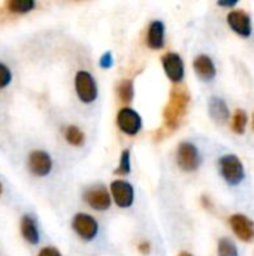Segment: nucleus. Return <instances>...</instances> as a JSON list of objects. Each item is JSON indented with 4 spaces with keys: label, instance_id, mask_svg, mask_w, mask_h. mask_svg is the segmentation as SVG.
I'll return each mask as SVG.
<instances>
[{
    "label": "nucleus",
    "instance_id": "5701e85b",
    "mask_svg": "<svg viewBox=\"0 0 254 256\" xmlns=\"http://www.w3.org/2000/svg\"><path fill=\"white\" fill-rule=\"evenodd\" d=\"M12 80V74L9 70V68L3 63H0V88H4L10 84Z\"/></svg>",
    "mask_w": 254,
    "mask_h": 256
},
{
    "label": "nucleus",
    "instance_id": "f3484780",
    "mask_svg": "<svg viewBox=\"0 0 254 256\" xmlns=\"http://www.w3.org/2000/svg\"><path fill=\"white\" fill-rule=\"evenodd\" d=\"M64 136H66V141L69 144L75 146V147H81L84 144V140H85L84 132L78 126H73V124H70V126L66 128Z\"/></svg>",
    "mask_w": 254,
    "mask_h": 256
},
{
    "label": "nucleus",
    "instance_id": "a211bd4d",
    "mask_svg": "<svg viewBox=\"0 0 254 256\" xmlns=\"http://www.w3.org/2000/svg\"><path fill=\"white\" fill-rule=\"evenodd\" d=\"M6 8H7L9 12L27 14L34 8V2L33 0H9L6 3Z\"/></svg>",
    "mask_w": 254,
    "mask_h": 256
},
{
    "label": "nucleus",
    "instance_id": "dca6fc26",
    "mask_svg": "<svg viewBox=\"0 0 254 256\" xmlns=\"http://www.w3.org/2000/svg\"><path fill=\"white\" fill-rule=\"evenodd\" d=\"M210 116L217 123H225L229 118V108L226 102L220 98H211L210 99Z\"/></svg>",
    "mask_w": 254,
    "mask_h": 256
},
{
    "label": "nucleus",
    "instance_id": "1a4fd4ad",
    "mask_svg": "<svg viewBox=\"0 0 254 256\" xmlns=\"http://www.w3.org/2000/svg\"><path fill=\"white\" fill-rule=\"evenodd\" d=\"M28 170L36 177H45L52 170V160L51 156L46 152L34 150L28 156Z\"/></svg>",
    "mask_w": 254,
    "mask_h": 256
},
{
    "label": "nucleus",
    "instance_id": "f257e3e1",
    "mask_svg": "<svg viewBox=\"0 0 254 256\" xmlns=\"http://www.w3.org/2000/svg\"><path fill=\"white\" fill-rule=\"evenodd\" d=\"M189 104H190V94L184 87L172 88L169 102L163 111V118H165V124L168 129L174 130L181 124L184 116L187 114Z\"/></svg>",
    "mask_w": 254,
    "mask_h": 256
},
{
    "label": "nucleus",
    "instance_id": "7ed1b4c3",
    "mask_svg": "<svg viewBox=\"0 0 254 256\" xmlns=\"http://www.w3.org/2000/svg\"><path fill=\"white\" fill-rule=\"evenodd\" d=\"M75 90L84 104H91L97 98V84L93 75L87 70H78L75 75Z\"/></svg>",
    "mask_w": 254,
    "mask_h": 256
},
{
    "label": "nucleus",
    "instance_id": "bb28decb",
    "mask_svg": "<svg viewBox=\"0 0 254 256\" xmlns=\"http://www.w3.org/2000/svg\"><path fill=\"white\" fill-rule=\"evenodd\" d=\"M139 249H141V252H142V254H148V250H150V244H148V243H142V244L139 246Z\"/></svg>",
    "mask_w": 254,
    "mask_h": 256
},
{
    "label": "nucleus",
    "instance_id": "0eeeda50",
    "mask_svg": "<svg viewBox=\"0 0 254 256\" xmlns=\"http://www.w3.org/2000/svg\"><path fill=\"white\" fill-rule=\"evenodd\" d=\"M72 226L75 230V232L85 242H91L99 231V225L96 222V219L90 214H84V213H78L73 220H72Z\"/></svg>",
    "mask_w": 254,
    "mask_h": 256
},
{
    "label": "nucleus",
    "instance_id": "6e6552de",
    "mask_svg": "<svg viewBox=\"0 0 254 256\" xmlns=\"http://www.w3.org/2000/svg\"><path fill=\"white\" fill-rule=\"evenodd\" d=\"M111 195H112L115 204L121 208H129L135 200L133 186L124 180H115L111 183Z\"/></svg>",
    "mask_w": 254,
    "mask_h": 256
},
{
    "label": "nucleus",
    "instance_id": "a878e982",
    "mask_svg": "<svg viewBox=\"0 0 254 256\" xmlns=\"http://www.w3.org/2000/svg\"><path fill=\"white\" fill-rule=\"evenodd\" d=\"M237 4V0H231V2H219V6H223V8H231V6H235Z\"/></svg>",
    "mask_w": 254,
    "mask_h": 256
},
{
    "label": "nucleus",
    "instance_id": "4be33fe9",
    "mask_svg": "<svg viewBox=\"0 0 254 256\" xmlns=\"http://www.w3.org/2000/svg\"><path fill=\"white\" fill-rule=\"evenodd\" d=\"M130 152L129 150H123L121 158H120V165L115 170V174L118 176H127L130 172Z\"/></svg>",
    "mask_w": 254,
    "mask_h": 256
},
{
    "label": "nucleus",
    "instance_id": "423d86ee",
    "mask_svg": "<svg viewBox=\"0 0 254 256\" xmlns=\"http://www.w3.org/2000/svg\"><path fill=\"white\" fill-rule=\"evenodd\" d=\"M117 124L120 128L121 132H124L126 135H136L141 128H142V120L141 116L132 110V108H121L117 114Z\"/></svg>",
    "mask_w": 254,
    "mask_h": 256
},
{
    "label": "nucleus",
    "instance_id": "9d476101",
    "mask_svg": "<svg viewBox=\"0 0 254 256\" xmlns=\"http://www.w3.org/2000/svg\"><path fill=\"white\" fill-rule=\"evenodd\" d=\"M162 64L166 72V76L172 82H181L184 78V63L177 52H168L162 57Z\"/></svg>",
    "mask_w": 254,
    "mask_h": 256
},
{
    "label": "nucleus",
    "instance_id": "6ab92c4d",
    "mask_svg": "<svg viewBox=\"0 0 254 256\" xmlns=\"http://www.w3.org/2000/svg\"><path fill=\"white\" fill-rule=\"evenodd\" d=\"M117 93H118V98L121 102L124 104H129L132 99H133V94H135V90H133V82L130 80H124L118 84L117 87Z\"/></svg>",
    "mask_w": 254,
    "mask_h": 256
},
{
    "label": "nucleus",
    "instance_id": "ddd939ff",
    "mask_svg": "<svg viewBox=\"0 0 254 256\" xmlns=\"http://www.w3.org/2000/svg\"><path fill=\"white\" fill-rule=\"evenodd\" d=\"M193 68L196 75L202 80V81H211L216 76V66L214 62L211 60V57L201 54L195 58L193 62Z\"/></svg>",
    "mask_w": 254,
    "mask_h": 256
},
{
    "label": "nucleus",
    "instance_id": "39448f33",
    "mask_svg": "<svg viewBox=\"0 0 254 256\" xmlns=\"http://www.w3.org/2000/svg\"><path fill=\"white\" fill-rule=\"evenodd\" d=\"M84 201L97 212H105L111 207V195L102 184L91 186L84 192Z\"/></svg>",
    "mask_w": 254,
    "mask_h": 256
},
{
    "label": "nucleus",
    "instance_id": "f03ea898",
    "mask_svg": "<svg viewBox=\"0 0 254 256\" xmlns=\"http://www.w3.org/2000/svg\"><path fill=\"white\" fill-rule=\"evenodd\" d=\"M219 166H220V174L223 176L226 183L231 186L240 184L246 177L243 162L235 154H226V156L220 158Z\"/></svg>",
    "mask_w": 254,
    "mask_h": 256
},
{
    "label": "nucleus",
    "instance_id": "b1692460",
    "mask_svg": "<svg viewBox=\"0 0 254 256\" xmlns=\"http://www.w3.org/2000/svg\"><path fill=\"white\" fill-rule=\"evenodd\" d=\"M112 63H114V60H112V54H111L109 51L105 52V54L100 57V60H99L100 68H103V69H109V68L112 66Z\"/></svg>",
    "mask_w": 254,
    "mask_h": 256
},
{
    "label": "nucleus",
    "instance_id": "f8f14e48",
    "mask_svg": "<svg viewBox=\"0 0 254 256\" xmlns=\"http://www.w3.org/2000/svg\"><path fill=\"white\" fill-rule=\"evenodd\" d=\"M228 22L231 28L243 38H249L252 34V20L244 10H232L228 15Z\"/></svg>",
    "mask_w": 254,
    "mask_h": 256
},
{
    "label": "nucleus",
    "instance_id": "393cba45",
    "mask_svg": "<svg viewBox=\"0 0 254 256\" xmlns=\"http://www.w3.org/2000/svg\"><path fill=\"white\" fill-rule=\"evenodd\" d=\"M37 256H61V254L55 248H43Z\"/></svg>",
    "mask_w": 254,
    "mask_h": 256
},
{
    "label": "nucleus",
    "instance_id": "cd10ccee",
    "mask_svg": "<svg viewBox=\"0 0 254 256\" xmlns=\"http://www.w3.org/2000/svg\"><path fill=\"white\" fill-rule=\"evenodd\" d=\"M178 256H193V255H190V254H187V252H181Z\"/></svg>",
    "mask_w": 254,
    "mask_h": 256
},
{
    "label": "nucleus",
    "instance_id": "412c9836",
    "mask_svg": "<svg viewBox=\"0 0 254 256\" xmlns=\"http://www.w3.org/2000/svg\"><path fill=\"white\" fill-rule=\"evenodd\" d=\"M219 256H238V249L229 238H220Z\"/></svg>",
    "mask_w": 254,
    "mask_h": 256
},
{
    "label": "nucleus",
    "instance_id": "4468645a",
    "mask_svg": "<svg viewBox=\"0 0 254 256\" xmlns=\"http://www.w3.org/2000/svg\"><path fill=\"white\" fill-rule=\"evenodd\" d=\"M147 44L153 50H160L165 44V24L162 21H153L148 28Z\"/></svg>",
    "mask_w": 254,
    "mask_h": 256
},
{
    "label": "nucleus",
    "instance_id": "9b49d317",
    "mask_svg": "<svg viewBox=\"0 0 254 256\" xmlns=\"http://www.w3.org/2000/svg\"><path fill=\"white\" fill-rule=\"evenodd\" d=\"M231 228L235 236L243 242H253L254 240V222L244 214H234L229 219Z\"/></svg>",
    "mask_w": 254,
    "mask_h": 256
},
{
    "label": "nucleus",
    "instance_id": "20e7f679",
    "mask_svg": "<svg viewBox=\"0 0 254 256\" xmlns=\"http://www.w3.org/2000/svg\"><path fill=\"white\" fill-rule=\"evenodd\" d=\"M177 164L183 171H196L201 165V154L195 144L181 142L177 150Z\"/></svg>",
    "mask_w": 254,
    "mask_h": 256
},
{
    "label": "nucleus",
    "instance_id": "c85d7f7f",
    "mask_svg": "<svg viewBox=\"0 0 254 256\" xmlns=\"http://www.w3.org/2000/svg\"><path fill=\"white\" fill-rule=\"evenodd\" d=\"M1 190H3V188H1V183H0V194H1Z\"/></svg>",
    "mask_w": 254,
    "mask_h": 256
},
{
    "label": "nucleus",
    "instance_id": "c756f323",
    "mask_svg": "<svg viewBox=\"0 0 254 256\" xmlns=\"http://www.w3.org/2000/svg\"><path fill=\"white\" fill-rule=\"evenodd\" d=\"M253 128H254V117H253Z\"/></svg>",
    "mask_w": 254,
    "mask_h": 256
},
{
    "label": "nucleus",
    "instance_id": "2eb2a0df",
    "mask_svg": "<svg viewBox=\"0 0 254 256\" xmlns=\"http://www.w3.org/2000/svg\"><path fill=\"white\" fill-rule=\"evenodd\" d=\"M19 230H21V236L24 237V240L30 244H37L39 243V231H37V225L34 222V219L30 214L22 216L21 224H19Z\"/></svg>",
    "mask_w": 254,
    "mask_h": 256
},
{
    "label": "nucleus",
    "instance_id": "aec40b11",
    "mask_svg": "<svg viewBox=\"0 0 254 256\" xmlns=\"http://www.w3.org/2000/svg\"><path fill=\"white\" fill-rule=\"evenodd\" d=\"M247 126V114L243 110H237L234 118H232V130L238 135H243Z\"/></svg>",
    "mask_w": 254,
    "mask_h": 256
}]
</instances>
